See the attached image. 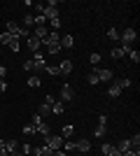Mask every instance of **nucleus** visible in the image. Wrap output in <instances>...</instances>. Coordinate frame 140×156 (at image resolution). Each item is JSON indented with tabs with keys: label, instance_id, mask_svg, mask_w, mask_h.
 <instances>
[{
	"label": "nucleus",
	"instance_id": "nucleus-15",
	"mask_svg": "<svg viewBox=\"0 0 140 156\" xmlns=\"http://www.w3.org/2000/svg\"><path fill=\"white\" fill-rule=\"evenodd\" d=\"M107 96H110V98H119V96H121V86L114 82V84L107 89Z\"/></svg>",
	"mask_w": 140,
	"mask_h": 156
},
{
	"label": "nucleus",
	"instance_id": "nucleus-8",
	"mask_svg": "<svg viewBox=\"0 0 140 156\" xmlns=\"http://www.w3.org/2000/svg\"><path fill=\"white\" fill-rule=\"evenodd\" d=\"M73 98H75L73 86H70V84H63V86H61V103H63V100H73Z\"/></svg>",
	"mask_w": 140,
	"mask_h": 156
},
{
	"label": "nucleus",
	"instance_id": "nucleus-10",
	"mask_svg": "<svg viewBox=\"0 0 140 156\" xmlns=\"http://www.w3.org/2000/svg\"><path fill=\"white\" fill-rule=\"evenodd\" d=\"M59 44H61V49H73V47H75V37H73V35H63Z\"/></svg>",
	"mask_w": 140,
	"mask_h": 156
},
{
	"label": "nucleus",
	"instance_id": "nucleus-35",
	"mask_svg": "<svg viewBox=\"0 0 140 156\" xmlns=\"http://www.w3.org/2000/svg\"><path fill=\"white\" fill-rule=\"evenodd\" d=\"M49 26H52L54 30H59V28H61V19H52V21H49Z\"/></svg>",
	"mask_w": 140,
	"mask_h": 156
},
{
	"label": "nucleus",
	"instance_id": "nucleus-24",
	"mask_svg": "<svg viewBox=\"0 0 140 156\" xmlns=\"http://www.w3.org/2000/svg\"><path fill=\"white\" fill-rule=\"evenodd\" d=\"M126 56H128L131 61H133V63H138V61H140V51H138V49H128V54H126Z\"/></svg>",
	"mask_w": 140,
	"mask_h": 156
},
{
	"label": "nucleus",
	"instance_id": "nucleus-40",
	"mask_svg": "<svg viewBox=\"0 0 140 156\" xmlns=\"http://www.w3.org/2000/svg\"><path fill=\"white\" fill-rule=\"evenodd\" d=\"M31 151H33V147H31V144H23V147H21V154H31Z\"/></svg>",
	"mask_w": 140,
	"mask_h": 156
},
{
	"label": "nucleus",
	"instance_id": "nucleus-39",
	"mask_svg": "<svg viewBox=\"0 0 140 156\" xmlns=\"http://www.w3.org/2000/svg\"><path fill=\"white\" fill-rule=\"evenodd\" d=\"M0 156H7V147H5V140H0Z\"/></svg>",
	"mask_w": 140,
	"mask_h": 156
},
{
	"label": "nucleus",
	"instance_id": "nucleus-27",
	"mask_svg": "<svg viewBox=\"0 0 140 156\" xmlns=\"http://www.w3.org/2000/svg\"><path fill=\"white\" fill-rule=\"evenodd\" d=\"M117 84H119V86H121V91H124V89H128V86L133 84V82H131V79H128V77H124V79H119Z\"/></svg>",
	"mask_w": 140,
	"mask_h": 156
},
{
	"label": "nucleus",
	"instance_id": "nucleus-22",
	"mask_svg": "<svg viewBox=\"0 0 140 156\" xmlns=\"http://www.w3.org/2000/svg\"><path fill=\"white\" fill-rule=\"evenodd\" d=\"M38 114H40V117H49V114H52V107L42 103V105H40V110H38Z\"/></svg>",
	"mask_w": 140,
	"mask_h": 156
},
{
	"label": "nucleus",
	"instance_id": "nucleus-25",
	"mask_svg": "<svg viewBox=\"0 0 140 156\" xmlns=\"http://www.w3.org/2000/svg\"><path fill=\"white\" fill-rule=\"evenodd\" d=\"M128 144H131V149H140V135L128 137Z\"/></svg>",
	"mask_w": 140,
	"mask_h": 156
},
{
	"label": "nucleus",
	"instance_id": "nucleus-21",
	"mask_svg": "<svg viewBox=\"0 0 140 156\" xmlns=\"http://www.w3.org/2000/svg\"><path fill=\"white\" fill-rule=\"evenodd\" d=\"M73 133H75V126H70V124H68V126H63V130H61V135H63V140H66V137H70Z\"/></svg>",
	"mask_w": 140,
	"mask_h": 156
},
{
	"label": "nucleus",
	"instance_id": "nucleus-32",
	"mask_svg": "<svg viewBox=\"0 0 140 156\" xmlns=\"http://www.w3.org/2000/svg\"><path fill=\"white\" fill-rule=\"evenodd\" d=\"M33 21L38 23V26H47V19L42 16V14H38V16H33Z\"/></svg>",
	"mask_w": 140,
	"mask_h": 156
},
{
	"label": "nucleus",
	"instance_id": "nucleus-42",
	"mask_svg": "<svg viewBox=\"0 0 140 156\" xmlns=\"http://www.w3.org/2000/svg\"><path fill=\"white\" fill-rule=\"evenodd\" d=\"M5 75H7V68H5V65H0V79H5Z\"/></svg>",
	"mask_w": 140,
	"mask_h": 156
},
{
	"label": "nucleus",
	"instance_id": "nucleus-28",
	"mask_svg": "<svg viewBox=\"0 0 140 156\" xmlns=\"http://www.w3.org/2000/svg\"><path fill=\"white\" fill-rule=\"evenodd\" d=\"M117 149H119L121 154H124V151H126V149H131V144H128V140H121V142L117 144Z\"/></svg>",
	"mask_w": 140,
	"mask_h": 156
},
{
	"label": "nucleus",
	"instance_id": "nucleus-2",
	"mask_svg": "<svg viewBox=\"0 0 140 156\" xmlns=\"http://www.w3.org/2000/svg\"><path fill=\"white\" fill-rule=\"evenodd\" d=\"M0 44H7V47H9V49H12L14 54H16V51H19V49H21L19 40L14 37V35H9V33H7V30H2V33H0Z\"/></svg>",
	"mask_w": 140,
	"mask_h": 156
},
{
	"label": "nucleus",
	"instance_id": "nucleus-1",
	"mask_svg": "<svg viewBox=\"0 0 140 156\" xmlns=\"http://www.w3.org/2000/svg\"><path fill=\"white\" fill-rule=\"evenodd\" d=\"M135 40H138V33H135V28H124V33H119V42H121V49H131V44H133Z\"/></svg>",
	"mask_w": 140,
	"mask_h": 156
},
{
	"label": "nucleus",
	"instance_id": "nucleus-31",
	"mask_svg": "<svg viewBox=\"0 0 140 156\" xmlns=\"http://www.w3.org/2000/svg\"><path fill=\"white\" fill-rule=\"evenodd\" d=\"M23 135H35V126H33V124L23 126Z\"/></svg>",
	"mask_w": 140,
	"mask_h": 156
},
{
	"label": "nucleus",
	"instance_id": "nucleus-17",
	"mask_svg": "<svg viewBox=\"0 0 140 156\" xmlns=\"http://www.w3.org/2000/svg\"><path fill=\"white\" fill-rule=\"evenodd\" d=\"M112 151H114V144H110V142H105L100 147V156H110Z\"/></svg>",
	"mask_w": 140,
	"mask_h": 156
},
{
	"label": "nucleus",
	"instance_id": "nucleus-16",
	"mask_svg": "<svg viewBox=\"0 0 140 156\" xmlns=\"http://www.w3.org/2000/svg\"><path fill=\"white\" fill-rule=\"evenodd\" d=\"M40 84H42V79L38 77V75H31V77H28V86H31V89H38Z\"/></svg>",
	"mask_w": 140,
	"mask_h": 156
},
{
	"label": "nucleus",
	"instance_id": "nucleus-13",
	"mask_svg": "<svg viewBox=\"0 0 140 156\" xmlns=\"http://www.w3.org/2000/svg\"><path fill=\"white\" fill-rule=\"evenodd\" d=\"M5 147H7V154H16L19 151V142L16 140H5Z\"/></svg>",
	"mask_w": 140,
	"mask_h": 156
},
{
	"label": "nucleus",
	"instance_id": "nucleus-38",
	"mask_svg": "<svg viewBox=\"0 0 140 156\" xmlns=\"http://www.w3.org/2000/svg\"><path fill=\"white\" fill-rule=\"evenodd\" d=\"M91 63L98 68V63H100V54H91Z\"/></svg>",
	"mask_w": 140,
	"mask_h": 156
},
{
	"label": "nucleus",
	"instance_id": "nucleus-14",
	"mask_svg": "<svg viewBox=\"0 0 140 156\" xmlns=\"http://www.w3.org/2000/svg\"><path fill=\"white\" fill-rule=\"evenodd\" d=\"M75 149H80V151H89V149H91V142L82 137V140H77V142H75Z\"/></svg>",
	"mask_w": 140,
	"mask_h": 156
},
{
	"label": "nucleus",
	"instance_id": "nucleus-29",
	"mask_svg": "<svg viewBox=\"0 0 140 156\" xmlns=\"http://www.w3.org/2000/svg\"><path fill=\"white\" fill-rule=\"evenodd\" d=\"M33 61H35V63H42V65H47V61H45V56H42V54H40V51H35V54H33Z\"/></svg>",
	"mask_w": 140,
	"mask_h": 156
},
{
	"label": "nucleus",
	"instance_id": "nucleus-33",
	"mask_svg": "<svg viewBox=\"0 0 140 156\" xmlns=\"http://www.w3.org/2000/svg\"><path fill=\"white\" fill-rule=\"evenodd\" d=\"M63 149H66V151H73L75 149V142H73V140H63Z\"/></svg>",
	"mask_w": 140,
	"mask_h": 156
},
{
	"label": "nucleus",
	"instance_id": "nucleus-34",
	"mask_svg": "<svg viewBox=\"0 0 140 156\" xmlns=\"http://www.w3.org/2000/svg\"><path fill=\"white\" fill-rule=\"evenodd\" d=\"M121 156H140V149H126Z\"/></svg>",
	"mask_w": 140,
	"mask_h": 156
},
{
	"label": "nucleus",
	"instance_id": "nucleus-5",
	"mask_svg": "<svg viewBox=\"0 0 140 156\" xmlns=\"http://www.w3.org/2000/svg\"><path fill=\"white\" fill-rule=\"evenodd\" d=\"M42 16H45L47 21L59 19V9H56V5H47V7H42Z\"/></svg>",
	"mask_w": 140,
	"mask_h": 156
},
{
	"label": "nucleus",
	"instance_id": "nucleus-37",
	"mask_svg": "<svg viewBox=\"0 0 140 156\" xmlns=\"http://www.w3.org/2000/svg\"><path fill=\"white\" fill-rule=\"evenodd\" d=\"M42 103H45V105H49V107H52V105L56 103V98H54V96H47L45 100H42Z\"/></svg>",
	"mask_w": 140,
	"mask_h": 156
},
{
	"label": "nucleus",
	"instance_id": "nucleus-41",
	"mask_svg": "<svg viewBox=\"0 0 140 156\" xmlns=\"http://www.w3.org/2000/svg\"><path fill=\"white\" fill-rule=\"evenodd\" d=\"M7 91V82L5 79H0V93H5Z\"/></svg>",
	"mask_w": 140,
	"mask_h": 156
},
{
	"label": "nucleus",
	"instance_id": "nucleus-6",
	"mask_svg": "<svg viewBox=\"0 0 140 156\" xmlns=\"http://www.w3.org/2000/svg\"><path fill=\"white\" fill-rule=\"evenodd\" d=\"M93 75L98 77V82H110L112 79V70H107V68H96Z\"/></svg>",
	"mask_w": 140,
	"mask_h": 156
},
{
	"label": "nucleus",
	"instance_id": "nucleus-18",
	"mask_svg": "<svg viewBox=\"0 0 140 156\" xmlns=\"http://www.w3.org/2000/svg\"><path fill=\"white\" fill-rule=\"evenodd\" d=\"M47 51H49V54H59L61 44H59V42H47Z\"/></svg>",
	"mask_w": 140,
	"mask_h": 156
},
{
	"label": "nucleus",
	"instance_id": "nucleus-26",
	"mask_svg": "<svg viewBox=\"0 0 140 156\" xmlns=\"http://www.w3.org/2000/svg\"><path fill=\"white\" fill-rule=\"evenodd\" d=\"M45 72L54 77V75H59V65H45Z\"/></svg>",
	"mask_w": 140,
	"mask_h": 156
},
{
	"label": "nucleus",
	"instance_id": "nucleus-19",
	"mask_svg": "<svg viewBox=\"0 0 140 156\" xmlns=\"http://www.w3.org/2000/svg\"><path fill=\"white\" fill-rule=\"evenodd\" d=\"M105 133H107V124H98V126H96V133H93V135H96V137H103Z\"/></svg>",
	"mask_w": 140,
	"mask_h": 156
},
{
	"label": "nucleus",
	"instance_id": "nucleus-4",
	"mask_svg": "<svg viewBox=\"0 0 140 156\" xmlns=\"http://www.w3.org/2000/svg\"><path fill=\"white\" fill-rule=\"evenodd\" d=\"M45 144H47V147H49L52 151H56V149H61V144H63V137H61V135H52V133H49V135L45 137Z\"/></svg>",
	"mask_w": 140,
	"mask_h": 156
},
{
	"label": "nucleus",
	"instance_id": "nucleus-20",
	"mask_svg": "<svg viewBox=\"0 0 140 156\" xmlns=\"http://www.w3.org/2000/svg\"><path fill=\"white\" fill-rule=\"evenodd\" d=\"M124 56H126V49H121V47L112 49V58H124Z\"/></svg>",
	"mask_w": 140,
	"mask_h": 156
},
{
	"label": "nucleus",
	"instance_id": "nucleus-44",
	"mask_svg": "<svg viewBox=\"0 0 140 156\" xmlns=\"http://www.w3.org/2000/svg\"><path fill=\"white\" fill-rule=\"evenodd\" d=\"M52 156H66V151H61V149H56V151H52Z\"/></svg>",
	"mask_w": 140,
	"mask_h": 156
},
{
	"label": "nucleus",
	"instance_id": "nucleus-12",
	"mask_svg": "<svg viewBox=\"0 0 140 156\" xmlns=\"http://www.w3.org/2000/svg\"><path fill=\"white\" fill-rule=\"evenodd\" d=\"M59 72L61 75H70V72H73V61H61Z\"/></svg>",
	"mask_w": 140,
	"mask_h": 156
},
{
	"label": "nucleus",
	"instance_id": "nucleus-36",
	"mask_svg": "<svg viewBox=\"0 0 140 156\" xmlns=\"http://www.w3.org/2000/svg\"><path fill=\"white\" fill-rule=\"evenodd\" d=\"M87 82H89V84H91V86H96V84H98V77H96V75H93V72H91V75H89V79H87Z\"/></svg>",
	"mask_w": 140,
	"mask_h": 156
},
{
	"label": "nucleus",
	"instance_id": "nucleus-30",
	"mask_svg": "<svg viewBox=\"0 0 140 156\" xmlns=\"http://www.w3.org/2000/svg\"><path fill=\"white\" fill-rule=\"evenodd\" d=\"M107 37L110 40H119V30H117V28H110V30H107Z\"/></svg>",
	"mask_w": 140,
	"mask_h": 156
},
{
	"label": "nucleus",
	"instance_id": "nucleus-3",
	"mask_svg": "<svg viewBox=\"0 0 140 156\" xmlns=\"http://www.w3.org/2000/svg\"><path fill=\"white\" fill-rule=\"evenodd\" d=\"M31 124L35 126V133H40V135H45V137L49 135V133H52V130H49V126H47L45 121H42V117H40V114H35V117L31 119Z\"/></svg>",
	"mask_w": 140,
	"mask_h": 156
},
{
	"label": "nucleus",
	"instance_id": "nucleus-23",
	"mask_svg": "<svg viewBox=\"0 0 140 156\" xmlns=\"http://www.w3.org/2000/svg\"><path fill=\"white\" fill-rule=\"evenodd\" d=\"M52 114H63V103H61V100H56V103L52 105Z\"/></svg>",
	"mask_w": 140,
	"mask_h": 156
},
{
	"label": "nucleus",
	"instance_id": "nucleus-7",
	"mask_svg": "<svg viewBox=\"0 0 140 156\" xmlns=\"http://www.w3.org/2000/svg\"><path fill=\"white\" fill-rule=\"evenodd\" d=\"M23 70H26V72H42V70H45V65L35 63V61L31 58V61H23Z\"/></svg>",
	"mask_w": 140,
	"mask_h": 156
},
{
	"label": "nucleus",
	"instance_id": "nucleus-43",
	"mask_svg": "<svg viewBox=\"0 0 140 156\" xmlns=\"http://www.w3.org/2000/svg\"><path fill=\"white\" fill-rule=\"evenodd\" d=\"M23 23H26V26H31V23H35V21H33V16H23Z\"/></svg>",
	"mask_w": 140,
	"mask_h": 156
},
{
	"label": "nucleus",
	"instance_id": "nucleus-45",
	"mask_svg": "<svg viewBox=\"0 0 140 156\" xmlns=\"http://www.w3.org/2000/svg\"><path fill=\"white\" fill-rule=\"evenodd\" d=\"M7 156H23V154H21V151H16V154H7Z\"/></svg>",
	"mask_w": 140,
	"mask_h": 156
},
{
	"label": "nucleus",
	"instance_id": "nucleus-9",
	"mask_svg": "<svg viewBox=\"0 0 140 156\" xmlns=\"http://www.w3.org/2000/svg\"><path fill=\"white\" fill-rule=\"evenodd\" d=\"M40 44H42V42H40L38 37H33V35H28V37H26V47H28L33 54H35V51H40Z\"/></svg>",
	"mask_w": 140,
	"mask_h": 156
},
{
	"label": "nucleus",
	"instance_id": "nucleus-11",
	"mask_svg": "<svg viewBox=\"0 0 140 156\" xmlns=\"http://www.w3.org/2000/svg\"><path fill=\"white\" fill-rule=\"evenodd\" d=\"M47 35H49L47 26H35V35H33V37H38L40 42H45V40H47Z\"/></svg>",
	"mask_w": 140,
	"mask_h": 156
}]
</instances>
